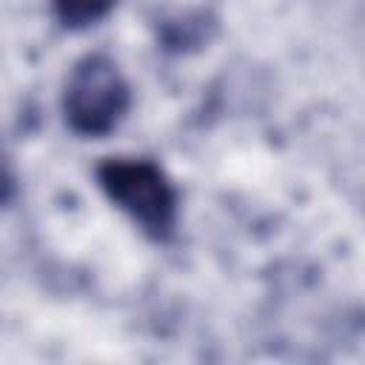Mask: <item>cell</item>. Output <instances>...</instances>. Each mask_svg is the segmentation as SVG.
<instances>
[{
  "mask_svg": "<svg viewBox=\"0 0 365 365\" xmlns=\"http://www.w3.org/2000/svg\"><path fill=\"white\" fill-rule=\"evenodd\" d=\"M100 180L108 197L145 231L163 234L171 228L177 200L174 188L157 165H151L148 160L120 157L100 168Z\"/></svg>",
  "mask_w": 365,
  "mask_h": 365,
  "instance_id": "obj_1",
  "label": "cell"
},
{
  "mask_svg": "<svg viewBox=\"0 0 365 365\" xmlns=\"http://www.w3.org/2000/svg\"><path fill=\"white\" fill-rule=\"evenodd\" d=\"M128 106V86L106 57H86L66 86V117L83 134L108 131Z\"/></svg>",
  "mask_w": 365,
  "mask_h": 365,
  "instance_id": "obj_2",
  "label": "cell"
},
{
  "mask_svg": "<svg viewBox=\"0 0 365 365\" xmlns=\"http://www.w3.org/2000/svg\"><path fill=\"white\" fill-rule=\"evenodd\" d=\"M57 14L68 23V26H86L97 17H103L114 0H54Z\"/></svg>",
  "mask_w": 365,
  "mask_h": 365,
  "instance_id": "obj_3",
  "label": "cell"
}]
</instances>
